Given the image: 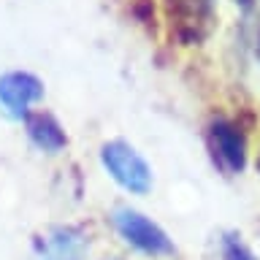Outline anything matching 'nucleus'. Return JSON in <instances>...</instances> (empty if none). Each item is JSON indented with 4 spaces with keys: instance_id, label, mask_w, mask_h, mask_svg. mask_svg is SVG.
I'll return each mask as SVG.
<instances>
[{
    "instance_id": "nucleus-9",
    "label": "nucleus",
    "mask_w": 260,
    "mask_h": 260,
    "mask_svg": "<svg viewBox=\"0 0 260 260\" xmlns=\"http://www.w3.org/2000/svg\"><path fill=\"white\" fill-rule=\"evenodd\" d=\"M257 171H260V157H257Z\"/></svg>"
},
{
    "instance_id": "nucleus-8",
    "label": "nucleus",
    "mask_w": 260,
    "mask_h": 260,
    "mask_svg": "<svg viewBox=\"0 0 260 260\" xmlns=\"http://www.w3.org/2000/svg\"><path fill=\"white\" fill-rule=\"evenodd\" d=\"M130 14H133L136 22L149 24L154 19V3L152 0H133V3H130Z\"/></svg>"
},
{
    "instance_id": "nucleus-4",
    "label": "nucleus",
    "mask_w": 260,
    "mask_h": 260,
    "mask_svg": "<svg viewBox=\"0 0 260 260\" xmlns=\"http://www.w3.org/2000/svg\"><path fill=\"white\" fill-rule=\"evenodd\" d=\"M209 144L225 171L239 174L244 168V162H247V138H244L239 125H233L228 119H214L209 125Z\"/></svg>"
},
{
    "instance_id": "nucleus-2",
    "label": "nucleus",
    "mask_w": 260,
    "mask_h": 260,
    "mask_svg": "<svg viewBox=\"0 0 260 260\" xmlns=\"http://www.w3.org/2000/svg\"><path fill=\"white\" fill-rule=\"evenodd\" d=\"M111 222L117 228V233L122 236V241L130 244V247L136 252H141V255H146V257L174 255V241L168 239V233L162 231L154 219L141 214L138 209H130V206L114 209Z\"/></svg>"
},
{
    "instance_id": "nucleus-3",
    "label": "nucleus",
    "mask_w": 260,
    "mask_h": 260,
    "mask_svg": "<svg viewBox=\"0 0 260 260\" xmlns=\"http://www.w3.org/2000/svg\"><path fill=\"white\" fill-rule=\"evenodd\" d=\"M44 101V81L27 71H8L0 76V106L11 117H30V109Z\"/></svg>"
},
{
    "instance_id": "nucleus-6",
    "label": "nucleus",
    "mask_w": 260,
    "mask_h": 260,
    "mask_svg": "<svg viewBox=\"0 0 260 260\" xmlns=\"http://www.w3.org/2000/svg\"><path fill=\"white\" fill-rule=\"evenodd\" d=\"M27 136L41 152L49 154H57L68 146V136H65L62 125L46 111H36L27 117Z\"/></svg>"
},
{
    "instance_id": "nucleus-7",
    "label": "nucleus",
    "mask_w": 260,
    "mask_h": 260,
    "mask_svg": "<svg viewBox=\"0 0 260 260\" xmlns=\"http://www.w3.org/2000/svg\"><path fill=\"white\" fill-rule=\"evenodd\" d=\"M222 260H257L252 255V249L236 236H225L222 241Z\"/></svg>"
},
{
    "instance_id": "nucleus-1",
    "label": "nucleus",
    "mask_w": 260,
    "mask_h": 260,
    "mask_svg": "<svg viewBox=\"0 0 260 260\" xmlns=\"http://www.w3.org/2000/svg\"><path fill=\"white\" fill-rule=\"evenodd\" d=\"M101 162L114 182H117L125 192L130 195H146L154 184L152 168L141 154L136 152V146H130L122 138L106 141L101 146Z\"/></svg>"
},
{
    "instance_id": "nucleus-5",
    "label": "nucleus",
    "mask_w": 260,
    "mask_h": 260,
    "mask_svg": "<svg viewBox=\"0 0 260 260\" xmlns=\"http://www.w3.org/2000/svg\"><path fill=\"white\" fill-rule=\"evenodd\" d=\"M84 236L76 228H54L38 241L41 260H81L84 255Z\"/></svg>"
}]
</instances>
